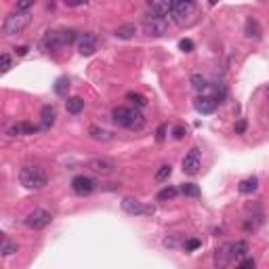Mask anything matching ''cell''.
<instances>
[{
  "mask_svg": "<svg viewBox=\"0 0 269 269\" xmlns=\"http://www.w3.org/2000/svg\"><path fill=\"white\" fill-rule=\"evenodd\" d=\"M112 118L118 126H124V129H131V131H141L145 124L143 114L134 110V107H116L112 112Z\"/></svg>",
  "mask_w": 269,
  "mask_h": 269,
  "instance_id": "6da1fadb",
  "label": "cell"
},
{
  "mask_svg": "<svg viewBox=\"0 0 269 269\" xmlns=\"http://www.w3.org/2000/svg\"><path fill=\"white\" fill-rule=\"evenodd\" d=\"M19 181L25 189H42L47 185V172L40 166H23L19 172Z\"/></svg>",
  "mask_w": 269,
  "mask_h": 269,
  "instance_id": "7a4b0ae2",
  "label": "cell"
},
{
  "mask_svg": "<svg viewBox=\"0 0 269 269\" xmlns=\"http://www.w3.org/2000/svg\"><path fill=\"white\" fill-rule=\"evenodd\" d=\"M30 21H32V15L28 11H15V13H11V15H6L2 30L6 36H15V34H21L30 25Z\"/></svg>",
  "mask_w": 269,
  "mask_h": 269,
  "instance_id": "3957f363",
  "label": "cell"
},
{
  "mask_svg": "<svg viewBox=\"0 0 269 269\" xmlns=\"http://www.w3.org/2000/svg\"><path fill=\"white\" fill-rule=\"evenodd\" d=\"M143 32L151 38H162V36H166V32H168V23H166L164 17H158V15L147 17L143 21Z\"/></svg>",
  "mask_w": 269,
  "mask_h": 269,
  "instance_id": "277c9868",
  "label": "cell"
},
{
  "mask_svg": "<svg viewBox=\"0 0 269 269\" xmlns=\"http://www.w3.org/2000/svg\"><path fill=\"white\" fill-rule=\"evenodd\" d=\"M122 210L126 215H133V217H151L156 210L153 206H145L143 202L134 200V198H124L122 200Z\"/></svg>",
  "mask_w": 269,
  "mask_h": 269,
  "instance_id": "5b68a950",
  "label": "cell"
},
{
  "mask_svg": "<svg viewBox=\"0 0 269 269\" xmlns=\"http://www.w3.org/2000/svg\"><path fill=\"white\" fill-rule=\"evenodd\" d=\"M50 221H53V215L44 208H36L25 217V225H28L30 229H44Z\"/></svg>",
  "mask_w": 269,
  "mask_h": 269,
  "instance_id": "8992f818",
  "label": "cell"
},
{
  "mask_svg": "<svg viewBox=\"0 0 269 269\" xmlns=\"http://www.w3.org/2000/svg\"><path fill=\"white\" fill-rule=\"evenodd\" d=\"M200 150L198 147H191L187 151V156L183 158V172L185 175H198V170H200Z\"/></svg>",
  "mask_w": 269,
  "mask_h": 269,
  "instance_id": "52a82bcc",
  "label": "cell"
},
{
  "mask_svg": "<svg viewBox=\"0 0 269 269\" xmlns=\"http://www.w3.org/2000/svg\"><path fill=\"white\" fill-rule=\"evenodd\" d=\"M86 166L93 172L101 175V177H107V175H112V172L116 170V164H114L112 160H107V158H93V160H88Z\"/></svg>",
  "mask_w": 269,
  "mask_h": 269,
  "instance_id": "ba28073f",
  "label": "cell"
},
{
  "mask_svg": "<svg viewBox=\"0 0 269 269\" xmlns=\"http://www.w3.org/2000/svg\"><path fill=\"white\" fill-rule=\"evenodd\" d=\"M72 189L76 196H88L95 191V181L91 177H84V175H78L72 179Z\"/></svg>",
  "mask_w": 269,
  "mask_h": 269,
  "instance_id": "9c48e42d",
  "label": "cell"
},
{
  "mask_svg": "<svg viewBox=\"0 0 269 269\" xmlns=\"http://www.w3.org/2000/svg\"><path fill=\"white\" fill-rule=\"evenodd\" d=\"M66 36H63V32H47V36H44L42 40V47L44 50H49V53H53V50H59L61 47H66Z\"/></svg>",
  "mask_w": 269,
  "mask_h": 269,
  "instance_id": "30bf717a",
  "label": "cell"
},
{
  "mask_svg": "<svg viewBox=\"0 0 269 269\" xmlns=\"http://www.w3.org/2000/svg\"><path fill=\"white\" fill-rule=\"evenodd\" d=\"M95 50H97V38H95L93 34H80L78 36V53L82 57H91Z\"/></svg>",
  "mask_w": 269,
  "mask_h": 269,
  "instance_id": "8fae6325",
  "label": "cell"
},
{
  "mask_svg": "<svg viewBox=\"0 0 269 269\" xmlns=\"http://www.w3.org/2000/svg\"><path fill=\"white\" fill-rule=\"evenodd\" d=\"M194 2H187V0H172V15H175L179 21H185L187 17L194 15Z\"/></svg>",
  "mask_w": 269,
  "mask_h": 269,
  "instance_id": "7c38bea8",
  "label": "cell"
},
{
  "mask_svg": "<svg viewBox=\"0 0 269 269\" xmlns=\"http://www.w3.org/2000/svg\"><path fill=\"white\" fill-rule=\"evenodd\" d=\"M150 11L158 17H166L168 13H172V0H147Z\"/></svg>",
  "mask_w": 269,
  "mask_h": 269,
  "instance_id": "4fadbf2b",
  "label": "cell"
},
{
  "mask_svg": "<svg viewBox=\"0 0 269 269\" xmlns=\"http://www.w3.org/2000/svg\"><path fill=\"white\" fill-rule=\"evenodd\" d=\"M244 34L248 38H252V40H259L261 34H263V30H261V23L257 21V19L248 17L246 19V25H244Z\"/></svg>",
  "mask_w": 269,
  "mask_h": 269,
  "instance_id": "5bb4252c",
  "label": "cell"
},
{
  "mask_svg": "<svg viewBox=\"0 0 269 269\" xmlns=\"http://www.w3.org/2000/svg\"><path fill=\"white\" fill-rule=\"evenodd\" d=\"M194 107H196V112H200V114H213L217 110V101L210 97H200V99H196Z\"/></svg>",
  "mask_w": 269,
  "mask_h": 269,
  "instance_id": "9a60e30c",
  "label": "cell"
},
{
  "mask_svg": "<svg viewBox=\"0 0 269 269\" xmlns=\"http://www.w3.org/2000/svg\"><path fill=\"white\" fill-rule=\"evenodd\" d=\"M55 118H57V112L53 105H44L40 110V120H42V126L44 129H50L55 124Z\"/></svg>",
  "mask_w": 269,
  "mask_h": 269,
  "instance_id": "2e32d148",
  "label": "cell"
},
{
  "mask_svg": "<svg viewBox=\"0 0 269 269\" xmlns=\"http://www.w3.org/2000/svg\"><path fill=\"white\" fill-rule=\"evenodd\" d=\"M38 133L36 126H32L28 122H19V124H13L11 129H9V134L11 137H17V134H34Z\"/></svg>",
  "mask_w": 269,
  "mask_h": 269,
  "instance_id": "e0dca14e",
  "label": "cell"
},
{
  "mask_svg": "<svg viewBox=\"0 0 269 269\" xmlns=\"http://www.w3.org/2000/svg\"><path fill=\"white\" fill-rule=\"evenodd\" d=\"M114 34H116V38H120V40H131V38L137 34V28H134L133 23H124V25H118Z\"/></svg>",
  "mask_w": 269,
  "mask_h": 269,
  "instance_id": "ac0fdd59",
  "label": "cell"
},
{
  "mask_svg": "<svg viewBox=\"0 0 269 269\" xmlns=\"http://www.w3.org/2000/svg\"><path fill=\"white\" fill-rule=\"evenodd\" d=\"M257 187H259V179L257 177H248V179H244V181H240L238 191H240V194H254Z\"/></svg>",
  "mask_w": 269,
  "mask_h": 269,
  "instance_id": "d6986e66",
  "label": "cell"
},
{
  "mask_svg": "<svg viewBox=\"0 0 269 269\" xmlns=\"http://www.w3.org/2000/svg\"><path fill=\"white\" fill-rule=\"evenodd\" d=\"M229 251H232V257H234V259H242V257H246V254H248V242L238 240L235 244L229 246Z\"/></svg>",
  "mask_w": 269,
  "mask_h": 269,
  "instance_id": "ffe728a7",
  "label": "cell"
},
{
  "mask_svg": "<svg viewBox=\"0 0 269 269\" xmlns=\"http://www.w3.org/2000/svg\"><path fill=\"white\" fill-rule=\"evenodd\" d=\"M66 110H67V114H80L82 110H84V101H82L80 97H69L67 101H66Z\"/></svg>",
  "mask_w": 269,
  "mask_h": 269,
  "instance_id": "44dd1931",
  "label": "cell"
},
{
  "mask_svg": "<svg viewBox=\"0 0 269 269\" xmlns=\"http://www.w3.org/2000/svg\"><path fill=\"white\" fill-rule=\"evenodd\" d=\"M88 134H91L95 141H110L112 139V133L107 129H103V126H91V129H88Z\"/></svg>",
  "mask_w": 269,
  "mask_h": 269,
  "instance_id": "7402d4cb",
  "label": "cell"
},
{
  "mask_svg": "<svg viewBox=\"0 0 269 269\" xmlns=\"http://www.w3.org/2000/svg\"><path fill=\"white\" fill-rule=\"evenodd\" d=\"M179 194V189L175 185H168V187H164L162 191H158V202H168V200H175Z\"/></svg>",
  "mask_w": 269,
  "mask_h": 269,
  "instance_id": "603a6c76",
  "label": "cell"
},
{
  "mask_svg": "<svg viewBox=\"0 0 269 269\" xmlns=\"http://www.w3.org/2000/svg\"><path fill=\"white\" fill-rule=\"evenodd\" d=\"M0 252H2V257H11V254L17 252V244H15V242H11L9 238H2V244H0Z\"/></svg>",
  "mask_w": 269,
  "mask_h": 269,
  "instance_id": "cb8c5ba5",
  "label": "cell"
},
{
  "mask_svg": "<svg viewBox=\"0 0 269 269\" xmlns=\"http://www.w3.org/2000/svg\"><path fill=\"white\" fill-rule=\"evenodd\" d=\"M67 91H69V80L67 78H59L55 82V93L59 97H67Z\"/></svg>",
  "mask_w": 269,
  "mask_h": 269,
  "instance_id": "d4e9b609",
  "label": "cell"
},
{
  "mask_svg": "<svg viewBox=\"0 0 269 269\" xmlns=\"http://www.w3.org/2000/svg\"><path fill=\"white\" fill-rule=\"evenodd\" d=\"M170 172H172V166H170V164H162V166H160V168L156 170L153 179H156V181H166V179L170 177Z\"/></svg>",
  "mask_w": 269,
  "mask_h": 269,
  "instance_id": "484cf974",
  "label": "cell"
},
{
  "mask_svg": "<svg viewBox=\"0 0 269 269\" xmlns=\"http://www.w3.org/2000/svg\"><path fill=\"white\" fill-rule=\"evenodd\" d=\"M191 86H194L196 91H204V88H208V82H206L204 76L194 74V76H191Z\"/></svg>",
  "mask_w": 269,
  "mask_h": 269,
  "instance_id": "4316f807",
  "label": "cell"
},
{
  "mask_svg": "<svg viewBox=\"0 0 269 269\" xmlns=\"http://www.w3.org/2000/svg\"><path fill=\"white\" fill-rule=\"evenodd\" d=\"M126 99H129V101H133V103L134 105H137V107H145L147 105V99L143 97V95H139V93H126Z\"/></svg>",
  "mask_w": 269,
  "mask_h": 269,
  "instance_id": "83f0119b",
  "label": "cell"
},
{
  "mask_svg": "<svg viewBox=\"0 0 269 269\" xmlns=\"http://www.w3.org/2000/svg\"><path fill=\"white\" fill-rule=\"evenodd\" d=\"M181 194L189 196V198H198V196H200V189H198V185H194V183H185L181 187Z\"/></svg>",
  "mask_w": 269,
  "mask_h": 269,
  "instance_id": "f1b7e54d",
  "label": "cell"
},
{
  "mask_svg": "<svg viewBox=\"0 0 269 269\" xmlns=\"http://www.w3.org/2000/svg\"><path fill=\"white\" fill-rule=\"evenodd\" d=\"M34 4H36V0H17L15 11H30Z\"/></svg>",
  "mask_w": 269,
  "mask_h": 269,
  "instance_id": "f546056e",
  "label": "cell"
},
{
  "mask_svg": "<svg viewBox=\"0 0 269 269\" xmlns=\"http://www.w3.org/2000/svg\"><path fill=\"white\" fill-rule=\"evenodd\" d=\"M179 49H181L183 53H191V50H194V42H191L189 38H183V40L179 42Z\"/></svg>",
  "mask_w": 269,
  "mask_h": 269,
  "instance_id": "4dcf8cb0",
  "label": "cell"
},
{
  "mask_svg": "<svg viewBox=\"0 0 269 269\" xmlns=\"http://www.w3.org/2000/svg\"><path fill=\"white\" fill-rule=\"evenodd\" d=\"M11 67H13L11 55H9V53H2V74H6V72H9Z\"/></svg>",
  "mask_w": 269,
  "mask_h": 269,
  "instance_id": "1f68e13d",
  "label": "cell"
},
{
  "mask_svg": "<svg viewBox=\"0 0 269 269\" xmlns=\"http://www.w3.org/2000/svg\"><path fill=\"white\" fill-rule=\"evenodd\" d=\"M200 248V240H187L185 242V251H196Z\"/></svg>",
  "mask_w": 269,
  "mask_h": 269,
  "instance_id": "d6a6232c",
  "label": "cell"
},
{
  "mask_svg": "<svg viewBox=\"0 0 269 269\" xmlns=\"http://www.w3.org/2000/svg\"><path fill=\"white\" fill-rule=\"evenodd\" d=\"M240 269H254V261L252 259H244V261H240Z\"/></svg>",
  "mask_w": 269,
  "mask_h": 269,
  "instance_id": "836d02e7",
  "label": "cell"
},
{
  "mask_svg": "<svg viewBox=\"0 0 269 269\" xmlns=\"http://www.w3.org/2000/svg\"><path fill=\"white\" fill-rule=\"evenodd\" d=\"M88 2V0H66L67 6H72V9H76V6H84Z\"/></svg>",
  "mask_w": 269,
  "mask_h": 269,
  "instance_id": "e575fe53",
  "label": "cell"
},
{
  "mask_svg": "<svg viewBox=\"0 0 269 269\" xmlns=\"http://www.w3.org/2000/svg\"><path fill=\"white\" fill-rule=\"evenodd\" d=\"M172 137H175V139H183L185 137V129H183V126H177V129L172 131Z\"/></svg>",
  "mask_w": 269,
  "mask_h": 269,
  "instance_id": "d590c367",
  "label": "cell"
},
{
  "mask_svg": "<svg viewBox=\"0 0 269 269\" xmlns=\"http://www.w3.org/2000/svg\"><path fill=\"white\" fill-rule=\"evenodd\" d=\"M244 129H246V122H244V120H240V122L235 124V133H244Z\"/></svg>",
  "mask_w": 269,
  "mask_h": 269,
  "instance_id": "8d00e7d4",
  "label": "cell"
},
{
  "mask_svg": "<svg viewBox=\"0 0 269 269\" xmlns=\"http://www.w3.org/2000/svg\"><path fill=\"white\" fill-rule=\"evenodd\" d=\"M164 133H166V126L162 124V126L158 129V137H156V139H158V141H164Z\"/></svg>",
  "mask_w": 269,
  "mask_h": 269,
  "instance_id": "74e56055",
  "label": "cell"
},
{
  "mask_svg": "<svg viewBox=\"0 0 269 269\" xmlns=\"http://www.w3.org/2000/svg\"><path fill=\"white\" fill-rule=\"evenodd\" d=\"M15 50H17L19 57H25V55H28V47H19V49H15Z\"/></svg>",
  "mask_w": 269,
  "mask_h": 269,
  "instance_id": "f35d334b",
  "label": "cell"
},
{
  "mask_svg": "<svg viewBox=\"0 0 269 269\" xmlns=\"http://www.w3.org/2000/svg\"><path fill=\"white\" fill-rule=\"evenodd\" d=\"M208 2H210V4H217V2H219V0H208Z\"/></svg>",
  "mask_w": 269,
  "mask_h": 269,
  "instance_id": "ab89813d",
  "label": "cell"
},
{
  "mask_svg": "<svg viewBox=\"0 0 269 269\" xmlns=\"http://www.w3.org/2000/svg\"><path fill=\"white\" fill-rule=\"evenodd\" d=\"M187 2H196V0H187Z\"/></svg>",
  "mask_w": 269,
  "mask_h": 269,
  "instance_id": "60d3db41",
  "label": "cell"
}]
</instances>
